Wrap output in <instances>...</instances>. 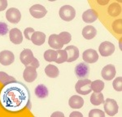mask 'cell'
<instances>
[{
	"label": "cell",
	"mask_w": 122,
	"mask_h": 117,
	"mask_svg": "<svg viewBox=\"0 0 122 117\" xmlns=\"http://www.w3.org/2000/svg\"><path fill=\"white\" fill-rule=\"evenodd\" d=\"M15 61V56L13 53L9 50H4L0 53V63L3 66H9Z\"/></svg>",
	"instance_id": "9"
},
{
	"label": "cell",
	"mask_w": 122,
	"mask_h": 117,
	"mask_svg": "<svg viewBox=\"0 0 122 117\" xmlns=\"http://www.w3.org/2000/svg\"><path fill=\"white\" fill-rule=\"evenodd\" d=\"M45 73L48 77L50 78H57L60 75V71L59 69L56 66L53 65H47L45 68Z\"/></svg>",
	"instance_id": "23"
},
{
	"label": "cell",
	"mask_w": 122,
	"mask_h": 117,
	"mask_svg": "<svg viewBox=\"0 0 122 117\" xmlns=\"http://www.w3.org/2000/svg\"><path fill=\"white\" fill-rule=\"evenodd\" d=\"M68 105L72 109H80L83 106L84 100L81 97L78 96V95H73L69 98Z\"/></svg>",
	"instance_id": "18"
},
{
	"label": "cell",
	"mask_w": 122,
	"mask_h": 117,
	"mask_svg": "<svg viewBox=\"0 0 122 117\" xmlns=\"http://www.w3.org/2000/svg\"><path fill=\"white\" fill-rule=\"evenodd\" d=\"M104 105V111L106 114L109 116H113L116 114H117L118 110H119V106L117 102V101L112 98H107L103 102Z\"/></svg>",
	"instance_id": "4"
},
{
	"label": "cell",
	"mask_w": 122,
	"mask_h": 117,
	"mask_svg": "<svg viewBox=\"0 0 122 117\" xmlns=\"http://www.w3.org/2000/svg\"><path fill=\"white\" fill-rule=\"evenodd\" d=\"M98 3H99V4H102V5H105L108 3V1H100V0H98Z\"/></svg>",
	"instance_id": "39"
},
{
	"label": "cell",
	"mask_w": 122,
	"mask_h": 117,
	"mask_svg": "<svg viewBox=\"0 0 122 117\" xmlns=\"http://www.w3.org/2000/svg\"><path fill=\"white\" fill-rule=\"evenodd\" d=\"M8 33V27L4 22H0V35H5Z\"/></svg>",
	"instance_id": "33"
},
{
	"label": "cell",
	"mask_w": 122,
	"mask_h": 117,
	"mask_svg": "<svg viewBox=\"0 0 122 117\" xmlns=\"http://www.w3.org/2000/svg\"><path fill=\"white\" fill-rule=\"evenodd\" d=\"M99 51L103 57H109L115 51V46L109 41H104L99 45Z\"/></svg>",
	"instance_id": "5"
},
{
	"label": "cell",
	"mask_w": 122,
	"mask_h": 117,
	"mask_svg": "<svg viewBox=\"0 0 122 117\" xmlns=\"http://www.w3.org/2000/svg\"><path fill=\"white\" fill-rule=\"evenodd\" d=\"M82 58L86 63H94L99 60V55L94 49H87L82 54Z\"/></svg>",
	"instance_id": "11"
},
{
	"label": "cell",
	"mask_w": 122,
	"mask_h": 117,
	"mask_svg": "<svg viewBox=\"0 0 122 117\" xmlns=\"http://www.w3.org/2000/svg\"><path fill=\"white\" fill-rule=\"evenodd\" d=\"M96 34H97V30L92 25H87L85 26L83 29H82V35L86 39H92L95 37Z\"/></svg>",
	"instance_id": "20"
},
{
	"label": "cell",
	"mask_w": 122,
	"mask_h": 117,
	"mask_svg": "<svg viewBox=\"0 0 122 117\" xmlns=\"http://www.w3.org/2000/svg\"><path fill=\"white\" fill-rule=\"evenodd\" d=\"M29 12L34 18L39 19L44 17L47 13L46 9L41 4H34L29 8Z\"/></svg>",
	"instance_id": "7"
},
{
	"label": "cell",
	"mask_w": 122,
	"mask_h": 117,
	"mask_svg": "<svg viewBox=\"0 0 122 117\" xmlns=\"http://www.w3.org/2000/svg\"><path fill=\"white\" fill-rule=\"evenodd\" d=\"M74 72H75L76 76L78 79H86L88 77V75H89L90 68L86 63L81 62L76 65Z\"/></svg>",
	"instance_id": "6"
},
{
	"label": "cell",
	"mask_w": 122,
	"mask_h": 117,
	"mask_svg": "<svg viewBox=\"0 0 122 117\" xmlns=\"http://www.w3.org/2000/svg\"><path fill=\"white\" fill-rule=\"evenodd\" d=\"M102 77L106 80H112L116 75V68L113 65L105 66L101 72Z\"/></svg>",
	"instance_id": "12"
},
{
	"label": "cell",
	"mask_w": 122,
	"mask_h": 117,
	"mask_svg": "<svg viewBox=\"0 0 122 117\" xmlns=\"http://www.w3.org/2000/svg\"><path fill=\"white\" fill-rule=\"evenodd\" d=\"M33 58L34 57H33V52L30 49H24L20 56V61L25 66H29V64L33 61Z\"/></svg>",
	"instance_id": "16"
},
{
	"label": "cell",
	"mask_w": 122,
	"mask_h": 117,
	"mask_svg": "<svg viewBox=\"0 0 122 117\" xmlns=\"http://www.w3.org/2000/svg\"><path fill=\"white\" fill-rule=\"evenodd\" d=\"M76 92L81 95H87L91 92V81L88 79H81L75 85Z\"/></svg>",
	"instance_id": "2"
},
{
	"label": "cell",
	"mask_w": 122,
	"mask_h": 117,
	"mask_svg": "<svg viewBox=\"0 0 122 117\" xmlns=\"http://www.w3.org/2000/svg\"><path fill=\"white\" fill-rule=\"evenodd\" d=\"M37 76H38V74H37L36 68H34V67L31 66H27L25 67L23 73V78L26 82H33L37 79Z\"/></svg>",
	"instance_id": "10"
},
{
	"label": "cell",
	"mask_w": 122,
	"mask_h": 117,
	"mask_svg": "<svg viewBox=\"0 0 122 117\" xmlns=\"http://www.w3.org/2000/svg\"><path fill=\"white\" fill-rule=\"evenodd\" d=\"M48 44L50 47H51L54 49H56V50L61 49L64 46V43L61 41L60 38L59 37V35H56V34L50 35L48 39Z\"/></svg>",
	"instance_id": "15"
},
{
	"label": "cell",
	"mask_w": 122,
	"mask_h": 117,
	"mask_svg": "<svg viewBox=\"0 0 122 117\" xmlns=\"http://www.w3.org/2000/svg\"><path fill=\"white\" fill-rule=\"evenodd\" d=\"M29 94L23 84L12 82L6 84L0 94V102L6 110L18 112L26 106Z\"/></svg>",
	"instance_id": "1"
},
{
	"label": "cell",
	"mask_w": 122,
	"mask_h": 117,
	"mask_svg": "<svg viewBox=\"0 0 122 117\" xmlns=\"http://www.w3.org/2000/svg\"><path fill=\"white\" fill-rule=\"evenodd\" d=\"M108 14L112 17H117L121 13V7L119 3H113L108 7L107 9Z\"/></svg>",
	"instance_id": "24"
},
{
	"label": "cell",
	"mask_w": 122,
	"mask_h": 117,
	"mask_svg": "<svg viewBox=\"0 0 122 117\" xmlns=\"http://www.w3.org/2000/svg\"><path fill=\"white\" fill-rule=\"evenodd\" d=\"M7 7V0H0V12L3 11Z\"/></svg>",
	"instance_id": "35"
},
{
	"label": "cell",
	"mask_w": 122,
	"mask_h": 117,
	"mask_svg": "<svg viewBox=\"0 0 122 117\" xmlns=\"http://www.w3.org/2000/svg\"><path fill=\"white\" fill-rule=\"evenodd\" d=\"M67 60H68V55H67L65 50H62V49L57 50V59L56 62L61 64V63H64L67 61Z\"/></svg>",
	"instance_id": "27"
},
{
	"label": "cell",
	"mask_w": 122,
	"mask_h": 117,
	"mask_svg": "<svg viewBox=\"0 0 122 117\" xmlns=\"http://www.w3.org/2000/svg\"><path fill=\"white\" fill-rule=\"evenodd\" d=\"M104 102L103 95L101 92H94L90 97V102L94 106H99Z\"/></svg>",
	"instance_id": "21"
},
{
	"label": "cell",
	"mask_w": 122,
	"mask_h": 117,
	"mask_svg": "<svg viewBox=\"0 0 122 117\" xmlns=\"http://www.w3.org/2000/svg\"><path fill=\"white\" fill-rule=\"evenodd\" d=\"M34 29L33 28H30V27H29V28H26L25 29V31H24V35H25V38H26L27 39H29V40H30L31 39V36L33 35V34L34 33Z\"/></svg>",
	"instance_id": "34"
},
{
	"label": "cell",
	"mask_w": 122,
	"mask_h": 117,
	"mask_svg": "<svg viewBox=\"0 0 122 117\" xmlns=\"http://www.w3.org/2000/svg\"><path fill=\"white\" fill-rule=\"evenodd\" d=\"M9 38L11 43L15 44H20L23 41V35L21 31L19 29L14 28L11 29L9 32Z\"/></svg>",
	"instance_id": "13"
},
{
	"label": "cell",
	"mask_w": 122,
	"mask_h": 117,
	"mask_svg": "<svg viewBox=\"0 0 122 117\" xmlns=\"http://www.w3.org/2000/svg\"><path fill=\"white\" fill-rule=\"evenodd\" d=\"M56 116L64 117V113H62V112H60V111H56V112L53 113V114H51V117H56Z\"/></svg>",
	"instance_id": "38"
},
{
	"label": "cell",
	"mask_w": 122,
	"mask_h": 117,
	"mask_svg": "<svg viewBox=\"0 0 122 117\" xmlns=\"http://www.w3.org/2000/svg\"><path fill=\"white\" fill-rule=\"evenodd\" d=\"M65 52L68 55V60H67L68 62L75 61L79 57V50L77 47L73 46V45L67 47L65 48Z\"/></svg>",
	"instance_id": "14"
},
{
	"label": "cell",
	"mask_w": 122,
	"mask_h": 117,
	"mask_svg": "<svg viewBox=\"0 0 122 117\" xmlns=\"http://www.w3.org/2000/svg\"><path fill=\"white\" fill-rule=\"evenodd\" d=\"M122 21L121 19H118L116 20L115 21L112 23V29L114 30V32L117 34H121L122 31Z\"/></svg>",
	"instance_id": "29"
},
{
	"label": "cell",
	"mask_w": 122,
	"mask_h": 117,
	"mask_svg": "<svg viewBox=\"0 0 122 117\" xmlns=\"http://www.w3.org/2000/svg\"><path fill=\"white\" fill-rule=\"evenodd\" d=\"M0 82L6 85L7 84H10V83L15 82V78H13L12 76H10V75H7L6 73L0 71Z\"/></svg>",
	"instance_id": "28"
},
{
	"label": "cell",
	"mask_w": 122,
	"mask_h": 117,
	"mask_svg": "<svg viewBox=\"0 0 122 117\" xmlns=\"http://www.w3.org/2000/svg\"><path fill=\"white\" fill-rule=\"evenodd\" d=\"M59 13H60V18L65 21H71L75 18L76 16L75 9L70 5H64L61 7Z\"/></svg>",
	"instance_id": "3"
},
{
	"label": "cell",
	"mask_w": 122,
	"mask_h": 117,
	"mask_svg": "<svg viewBox=\"0 0 122 117\" xmlns=\"http://www.w3.org/2000/svg\"><path fill=\"white\" fill-rule=\"evenodd\" d=\"M29 66H33V67H34V68L37 69V68H38L40 65H39V61H38V59L34 57V58H33V61L30 63V64H29Z\"/></svg>",
	"instance_id": "36"
},
{
	"label": "cell",
	"mask_w": 122,
	"mask_h": 117,
	"mask_svg": "<svg viewBox=\"0 0 122 117\" xmlns=\"http://www.w3.org/2000/svg\"><path fill=\"white\" fill-rule=\"evenodd\" d=\"M44 58L46 61L51 62L56 61L57 59V51L53 49H48L44 53Z\"/></svg>",
	"instance_id": "25"
},
{
	"label": "cell",
	"mask_w": 122,
	"mask_h": 117,
	"mask_svg": "<svg viewBox=\"0 0 122 117\" xmlns=\"http://www.w3.org/2000/svg\"><path fill=\"white\" fill-rule=\"evenodd\" d=\"M70 117H76V116H79V117H82L83 116V115L81 114V113H80L79 111H73L72 112L71 114L69 115Z\"/></svg>",
	"instance_id": "37"
},
{
	"label": "cell",
	"mask_w": 122,
	"mask_h": 117,
	"mask_svg": "<svg viewBox=\"0 0 122 117\" xmlns=\"http://www.w3.org/2000/svg\"><path fill=\"white\" fill-rule=\"evenodd\" d=\"M105 113L99 109H93L89 113V117H104Z\"/></svg>",
	"instance_id": "31"
},
{
	"label": "cell",
	"mask_w": 122,
	"mask_h": 117,
	"mask_svg": "<svg viewBox=\"0 0 122 117\" xmlns=\"http://www.w3.org/2000/svg\"><path fill=\"white\" fill-rule=\"evenodd\" d=\"M104 86H105L104 82L100 80H97L91 82V90L94 92H101L104 88Z\"/></svg>",
	"instance_id": "26"
},
{
	"label": "cell",
	"mask_w": 122,
	"mask_h": 117,
	"mask_svg": "<svg viewBox=\"0 0 122 117\" xmlns=\"http://www.w3.org/2000/svg\"><path fill=\"white\" fill-rule=\"evenodd\" d=\"M30 40L32 41L33 43H34L35 45L40 46V45H42L43 43H45V40H46V35L42 32H40V31H35V32L33 34L32 36H31Z\"/></svg>",
	"instance_id": "19"
},
{
	"label": "cell",
	"mask_w": 122,
	"mask_h": 117,
	"mask_svg": "<svg viewBox=\"0 0 122 117\" xmlns=\"http://www.w3.org/2000/svg\"><path fill=\"white\" fill-rule=\"evenodd\" d=\"M6 18L11 23H18L21 19V13L17 8L11 7L7 11Z\"/></svg>",
	"instance_id": "8"
},
{
	"label": "cell",
	"mask_w": 122,
	"mask_h": 117,
	"mask_svg": "<svg viewBox=\"0 0 122 117\" xmlns=\"http://www.w3.org/2000/svg\"><path fill=\"white\" fill-rule=\"evenodd\" d=\"M98 19V13L94 9H88L82 14V20L86 23H93Z\"/></svg>",
	"instance_id": "17"
},
{
	"label": "cell",
	"mask_w": 122,
	"mask_h": 117,
	"mask_svg": "<svg viewBox=\"0 0 122 117\" xmlns=\"http://www.w3.org/2000/svg\"><path fill=\"white\" fill-rule=\"evenodd\" d=\"M34 92H35V95H36L38 98H46L49 94L48 88L43 84L38 85V86L36 87V88H35Z\"/></svg>",
	"instance_id": "22"
},
{
	"label": "cell",
	"mask_w": 122,
	"mask_h": 117,
	"mask_svg": "<svg viewBox=\"0 0 122 117\" xmlns=\"http://www.w3.org/2000/svg\"><path fill=\"white\" fill-rule=\"evenodd\" d=\"M121 82H122V78H121V77H117V79H115V80H114L113 83H112L114 89H115L116 91H117V92H121V89H122Z\"/></svg>",
	"instance_id": "32"
},
{
	"label": "cell",
	"mask_w": 122,
	"mask_h": 117,
	"mask_svg": "<svg viewBox=\"0 0 122 117\" xmlns=\"http://www.w3.org/2000/svg\"><path fill=\"white\" fill-rule=\"evenodd\" d=\"M59 37L60 38L61 41H62L64 44H67V43H68L71 41V39H72V36H71V35L68 32L60 33V35H59Z\"/></svg>",
	"instance_id": "30"
}]
</instances>
